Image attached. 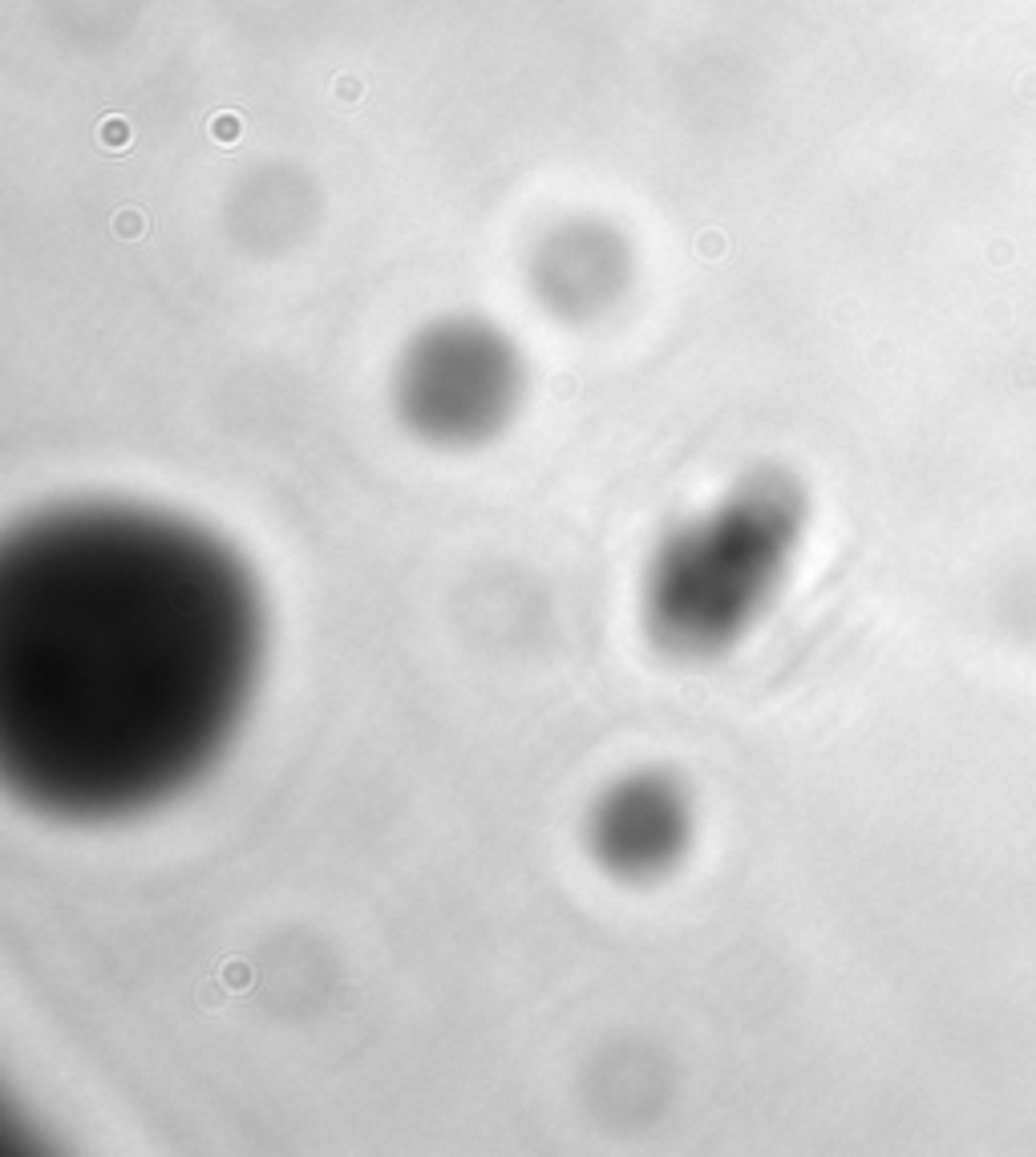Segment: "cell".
<instances>
[{"instance_id": "6da1fadb", "label": "cell", "mask_w": 1036, "mask_h": 1157, "mask_svg": "<svg viewBox=\"0 0 1036 1157\" xmlns=\"http://www.w3.org/2000/svg\"><path fill=\"white\" fill-rule=\"evenodd\" d=\"M263 603L223 538L73 502L0 546V773L25 805L106 822L199 781L243 720Z\"/></svg>"}, {"instance_id": "7a4b0ae2", "label": "cell", "mask_w": 1036, "mask_h": 1157, "mask_svg": "<svg viewBox=\"0 0 1036 1157\" xmlns=\"http://www.w3.org/2000/svg\"><path fill=\"white\" fill-rule=\"evenodd\" d=\"M802 494L753 469L656 546L644 620L672 656H720L761 620L802 535Z\"/></svg>"}, {"instance_id": "3957f363", "label": "cell", "mask_w": 1036, "mask_h": 1157, "mask_svg": "<svg viewBox=\"0 0 1036 1157\" xmlns=\"http://www.w3.org/2000/svg\"><path fill=\"white\" fill-rule=\"evenodd\" d=\"M527 392V364L499 324L478 316L433 320L393 369V405L413 438L470 450L499 438Z\"/></svg>"}, {"instance_id": "277c9868", "label": "cell", "mask_w": 1036, "mask_h": 1157, "mask_svg": "<svg viewBox=\"0 0 1036 1157\" xmlns=\"http://www.w3.org/2000/svg\"><path fill=\"white\" fill-rule=\"evenodd\" d=\"M692 838L689 794L664 773H628L607 785L587 818V846L607 874L628 882L656 879Z\"/></svg>"}, {"instance_id": "5b68a950", "label": "cell", "mask_w": 1036, "mask_h": 1157, "mask_svg": "<svg viewBox=\"0 0 1036 1157\" xmlns=\"http://www.w3.org/2000/svg\"><path fill=\"white\" fill-rule=\"evenodd\" d=\"M632 279V247L612 223L575 215L538 240L530 255V287L559 320H595L620 304Z\"/></svg>"}]
</instances>
